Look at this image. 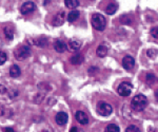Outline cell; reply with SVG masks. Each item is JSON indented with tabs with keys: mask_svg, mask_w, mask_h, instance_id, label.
I'll use <instances>...</instances> for the list:
<instances>
[{
	"mask_svg": "<svg viewBox=\"0 0 158 132\" xmlns=\"http://www.w3.org/2000/svg\"><path fill=\"white\" fill-rule=\"evenodd\" d=\"M4 35H6L7 40H13V38H14V29H13V27L6 25L4 28Z\"/></svg>",
	"mask_w": 158,
	"mask_h": 132,
	"instance_id": "15",
	"label": "cell"
},
{
	"mask_svg": "<svg viewBox=\"0 0 158 132\" xmlns=\"http://www.w3.org/2000/svg\"><path fill=\"white\" fill-rule=\"evenodd\" d=\"M35 45H38V47H45V45H48V39L44 37H40V38H37L36 40H35Z\"/></svg>",
	"mask_w": 158,
	"mask_h": 132,
	"instance_id": "20",
	"label": "cell"
},
{
	"mask_svg": "<svg viewBox=\"0 0 158 132\" xmlns=\"http://www.w3.org/2000/svg\"><path fill=\"white\" fill-rule=\"evenodd\" d=\"M79 12L78 11H76V10H73L72 12H70V14L68 15V20H69V22H74V21H76V20L78 19V17H79Z\"/></svg>",
	"mask_w": 158,
	"mask_h": 132,
	"instance_id": "18",
	"label": "cell"
},
{
	"mask_svg": "<svg viewBox=\"0 0 158 132\" xmlns=\"http://www.w3.org/2000/svg\"><path fill=\"white\" fill-rule=\"evenodd\" d=\"M106 54H108V48L103 45H99L97 48V50H96V55H97L98 57H104V56H106Z\"/></svg>",
	"mask_w": 158,
	"mask_h": 132,
	"instance_id": "16",
	"label": "cell"
},
{
	"mask_svg": "<svg viewBox=\"0 0 158 132\" xmlns=\"http://www.w3.org/2000/svg\"><path fill=\"white\" fill-rule=\"evenodd\" d=\"M106 132H120V129L115 124H110V125L106 126Z\"/></svg>",
	"mask_w": 158,
	"mask_h": 132,
	"instance_id": "21",
	"label": "cell"
},
{
	"mask_svg": "<svg viewBox=\"0 0 158 132\" xmlns=\"http://www.w3.org/2000/svg\"><path fill=\"white\" fill-rule=\"evenodd\" d=\"M126 132H141L140 129L135 125H130L128 128L126 129Z\"/></svg>",
	"mask_w": 158,
	"mask_h": 132,
	"instance_id": "22",
	"label": "cell"
},
{
	"mask_svg": "<svg viewBox=\"0 0 158 132\" xmlns=\"http://www.w3.org/2000/svg\"><path fill=\"white\" fill-rule=\"evenodd\" d=\"M97 112L100 114L101 116H109L113 112V108L111 105L104 101H99L97 104Z\"/></svg>",
	"mask_w": 158,
	"mask_h": 132,
	"instance_id": "4",
	"label": "cell"
},
{
	"mask_svg": "<svg viewBox=\"0 0 158 132\" xmlns=\"http://www.w3.org/2000/svg\"><path fill=\"white\" fill-rule=\"evenodd\" d=\"M155 97H156V100H157V101H158V90L156 91V93H155Z\"/></svg>",
	"mask_w": 158,
	"mask_h": 132,
	"instance_id": "31",
	"label": "cell"
},
{
	"mask_svg": "<svg viewBox=\"0 0 158 132\" xmlns=\"http://www.w3.org/2000/svg\"><path fill=\"white\" fill-rule=\"evenodd\" d=\"M54 49L56 52L63 53L67 50V45H65V42H63L62 40H56L54 44Z\"/></svg>",
	"mask_w": 158,
	"mask_h": 132,
	"instance_id": "12",
	"label": "cell"
},
{
	"mask_svg": "<svg viewBox=\"0 0 158 132\" xmlns=\"http://www.w3.org/2000/svg\"><path fill=\"white\" fill-rule=\"evenodd\" d=\"M147 55L150 58H154L157 55V50L156 49H150V50H148Z\"/></svg>",
	"mask_w": 158,
	"mask_h": 132,
	"instance_id": "24",
	"label": "cell"
},
{
	"mask_svg": "<svg viewBox=\"0 0 158 132\" xmlns=\"http://www.w3.org/2000/svg\"><path fill=\"white\" fill-rule=\"evenodd\" d=\"M97 71H98V69H97V68H96V67H91L90 68V69H89V74H92V72H97Z\"/></svg>",
	"mask_w": 158,
	"mask_h": 132,
	"instance_id": "27",
	"label": "cell"
},
{
	"mask_svg": "<svg viewBox=\"0 0 158 132\" xmlns=\"http://www.w3.org/2000/svg\"><path fill=\"white\" fill-rule=\"evenodd\" d=\"M151 35L154 38H157L158 39V28H153L151 30Z\"/></svg>",
	"mask_w": 158,
	"mask_h": 132,
	"instance_id": "26",
	"label": "cell"
},
{
	"mask_svg": "<svg viewBox=\"0 0 158 132\" xmlns=\"http://www.w3.org/2000/svg\"><path fill=\"white\" fill-rule=\"evenodd\" d=\"M91 21H92V25H93V28L95 30H97V31H103V30L106 29V19L103 17V15L96 13V14H94L93 16H92Z\"/></svg>",
	"mask_w": 158,
	"mask_h": 132,
	"instance_id": "2",
	"label": "cell"
},
{
	"mask_svg": "<svg viewBox=\"0 0 158 132\" xmlns=\"http://www.w3.org/2000/svg\"><path fill=\"white\" fill-rule=\"evenodd\" d=\"M148 105V100L144 95L142 94H138L136 96H134L133 100L131 101V106L134 110L136 111H142L144 110Z\"/></svg>",
	"mask_w": 158,
	"mask_h": 132,
	"instance_id": "1",
	"label": "cell"
},
{
	"mask_svg": "<svg viewBox=\"0 0 158 132\" xmlns=\"http://www.w3.org/2000/svg\"><path fill=\"white\" fill-rule=\"evenodd\" d=\"M4 114V108L2 107L1 105H0V116H2Z\"/></svg>",
	"mask_w": 158,
	"mask_h": 132,
	"instance_id": "29",
	"label": "cell"
},
{
	"mask_svg": "<svg viewBox=\"0 0 158 132\" xmlns=\"http://www.w3.org/2000/svg\"><path fill=\"white\" fill-rule=\"evenodd\" d=\"M80 47H81V42L76 39L70 40V41H69V45H67V48L71 51V52H76V51H78L80 49Z\"/></svg>",
	"mask_w": 158,
	"mask_h": 132,
	"instance_id": "11",
	"label": "cell"
},
{
	"mask_svg": "<svg viewBox=\"0 0 158 132\" xmlns=\"http://www.w3.org/2000/svg\"><path fill=\"white\" fill-rule=\"evenodd\" d=\"M132 89H133L132 83H130L128 82H123L119 85L117 91H118V94L120 96H129L132 93Z\"/></svg>",
	"mask_w": 158,
	"mask_h": 132,
	"instance_id": "5",
	"label": "cell"
},
{
	"mask_svg": "<svg viewBox=\"0 0 158 132\" xmlns=\"http://www.w3.org/2000/svg\"><path fill=\"white\" fill-rule=\"evenodd\" d=\"M4 132H15L14 129L11 128V127H6V129H4Z\"/></svg>",
	"mask_w": 158,
	"mask_h": 132,
	"instance_id": "28",
	"label": "cell"
},
{
	"mask_svg": "<svg viewBox=\"0 0 158 132\" xmlns=\"http://www.w3.org/2000/svg\"><path fill=\"white\" fill-rule=\"evenodd\" d=\"M55 120H56V123H57L59 126H64L65 124L68 123L69 116L65 112H62V111H61V112H58L56 114Z\"/></svg>",
	"mask_w": 158,
	"mask_h": 132,
	"instance_id": "8",
	"label": "cell"
},
{
	"mask_svg": "<svg viewBox=\"0 0 158 132\" xmlns=\"http://www.w3.org/2000/svg\"><path fill=\"white\" fill-rule=\"evenodd\" d=\"M70 132H78V130H77V128H76V127H73V128L70 130Z\"/></svg>",
	"mask_w": 158,
	"mask_h": 132,
	"instance_id": "30",
	"label": "cell"
},
{
	"mask_svg": "<svg viewBox=\"0 0 158 132\" xmlns=\"http://www.w3.org/2000/svg\"><path fill=\"white\" fill-rule=\"evenodd\" d=\"M42 132H51V131H49V130H43Z\"/></svg>",
	"mask_w": 158,
	"mask_h": 132,
	"instance_id": "32",
	"label": "cell"
},
{
	"mask_svg": "<svg viewBox=\"0 0 158 132\" xmlns=\"http://www.w3.org/2000/svg\"><path fill=\"white\" fill-rule=\"evenodd\" d=\"M64 19H65L64 11H59L57 14L55 15L54 19H53V25H55V27H59V25L63 24Z\"/></svg>",
	"mask_w": 158,
	"mask_h": 132,
	"instance_id": "7",
	"label": "cell"
},
{
	"mask_svg": "<svg viewBox=\"0 0 158 132\" xmlns=\"http://www.w3.org/2000/svg\"><path fill=\"white\" fill-rule=\"evenodd\" d=\"M82 62H83V56L80 54H76V55H74V56H72L70 58V62L74 66L80 65Z\"/></svg>",
	"mask_w": 158,
	"mask_h": 132,
	"instance_id": "17",
	"label": "cell"
},
{
	"mask_svg": "<svg viewBox=\"0 0 158 132\" xmlns=\"http://www.w3.org/2000/svg\"><path fill=\"white\" fill-rule=\"evenodd\" d=\"M35 9H36V6H35L34 2L27 1V2H24L21 6V7H20V13H21L22 15H27V14H30V13L34 12Z\"/></svg>",
	"mask_w": 158,
	"mask_h": 132,
	"instance_id": "6",
	"label": "cell"
},
{
	"mask_svg": "<svg viewBox=\"0 0 158 132\" xmlns=\"http://www.w3.org/2000/svg\"><path fill=\"white\" fill-rule=\"evenodd\" d=\"M20 74H21V70H20V68L17 65H13L12 67L10 68V75H11L12 77H14V78L19 77Z\"/></svg>",
	"mask_w": 158,
	"mask_h": 132,
	"instance_id": "13",
	"label": "cell"
},
{
	"mask_svg": "<svg viewBox=\"0 0 158 132\" xmlns=\"http://www.w3.org/2000/svg\"><path fill=\"white\" fill-rule=\"evenodd\" d=\"M6 59H7L6 54L4 52H1V51H0V66L3 65V63L6 62Z\"/></svg>",
	"mask_w": 158,
	"mask_h": 132,
	"instance_id": "25",
	"label": "cell"
},
{
	"mask_svg": "<svg viewBox=\"0 0 158 132\" xmlns=\"http://www.w3.org/2000/svg\"><path fill=\"white\" fill-rule=\"evenodd\" d=\"M122 66L126 70H132L135 66V59L132 56H126L122 59Z\"/></svg>",
	"mask_w": 158,
	"mask_h": 132,
	"instance_id": "9",
	"label": "cell"
},
{
	"mask_svg": "<svg viewBox=\"0 0 158 132\" xmlns=\"http://www.w3.org/2000/svg\"><path fill=\"white\" fill-rule=\"evenodd\" d=\"M31 55V49L27 45H21L14 51V56L17 60H24Z\"/></svg>",
	"mask_w": 158,
	"mask_h": 132,
	"instance_id": "3",
	"label": "cell"
},
{
	"mask_svg": "<svg viewBox=\"0 0 158 132\" xmlns=\"http://www.w3.org/2000/svg\"><path fill=\"white\" fill-rule=\"evenodd\" d=\"M117 9H118V4L115 3V2H112V3H110L109 6L106 7V13L108 15H113L116 13Z\"/></svg>",
	"mask_w": 158,
	"mask_h": 132,
	"instance_id": "14",
	"label": "cell"
},
{
	"mask_svg": "<svg viewBox=\"0 0 158 132\" xmlns=\"http://www.w3.org/2000/svg\"><path fill=\"white\" fill-rule=\"evenodd\" d=\"M146 79H147V82L149 83H154L156 78H155L154 74H152V73H149V74H147V76H146Z\"/></svg>",
	"mask_w": 158,
	"mask_h": 132,
	"instance_id": "23",
	"label": "cell"
},
{
	"mask_svg": "<svg viewBox=\"0 0 158 132\" xmlns=\"http://www.w3.org/2000/svg\"><path fill=\"white\" fill-rule=\"evenodd\" d=\"M65 6L69 9H76L79 6V1L78 0H64Z\"/></svg>",
	"mask_w": 158,
	"mask_h": 132,
	"instance_id": "19",
	"label": "cell"
},
{
	"mask_svg": "<svg viewBox=\"0 0 158 132\" xmlns=\"http://www.w3.org/2000/svg\"><path fill=\"white\" fill-rule=\"evenodd\" d=\"M75 118L79 124H81V125H86V124L89 123L88 115H86L85 112H82V111H77V112L75 113Z\"/></svg>",
	"mask_w": 158,
	"mask_h": 132,
	"instance_id": "10",
	"label": "cell"
}]
</instances>
